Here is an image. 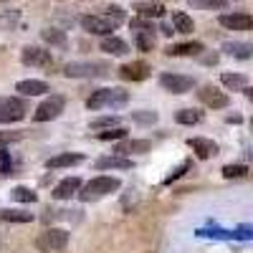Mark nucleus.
Listing matches in <instances>:
<instances>
[{
  "label": "nucleus",
  "instance_id": "nucleus-22",
  "mask_svg": "<svg viewBox=\"0 0 253 253\" xmlns=\"http://www.w3.org/2000/svg\"><path fill=\"white\" fill-rule=\"evenodd\" d=\"M101 51H107L112 56H126L129 53V46H126V41H122L117 36H107L101 41Z\"/></svg>",
  "mask_w": 253,
  "mask_h": 253
},
{
  "label": "nucleus",
  "instance_id": "nucleus-31",
  "mask_svg": "<svg viewBox=\"0 0 253 253\" xmlns=\"http://www.w3.org/2000/svg\"><path fill=\"white\" fill-rule=\"evenodd\" d=\"M193 8H200V10H215V8H223L228 5L230 0H187Z\"/></svg>",
  "mask_w": 253,
  "mask_h": 253
},
{
  "label": "nucleus",
  "instance_id": "nucleus-37",
  "mask_svg": "<svg viewBox=\"0 0 253 253\" xmlns=\"http://www.w3.org/2000/svg\"><path fill=\"white\" fill-rule=\"evenodd\" d=\"M190 165H193V162H190V160H185V162H182V165H180V167H177V170H175V172H172L170 177H167L165 182H167V185H170L172 180H177V177H182V175H185V172L190 170Z\"/></svg>",
  "mask_w": 253,
  "mask_h": 253
},
{
  "label": "nucleus",
  "instance_id": "nucleus-8",
  "mask_svg": "<svg viewBox=\"0 0 253 253\" xmlns=\"http://www.w3.org/2000/svg\"><path fill=\"white\" fill-rule=\"evenodd\" d=\"M36 243L41 251H63L69 246V233L63 228H48Z\"/></svg>",
  "mask_w": 253,
  "mask_h": 253
},
{
  "label": "nucleus",
  "instance_id": "nucleus-24",
  "mask_svg": "<svg viewBox=\"0 0 253 253\" xmlns=\"http://www.w3.org/2000/svg\"><path fill=\"white\" fill-rule=\"evenodd\" d=\"M220 81H223V86L230 89V91H243L248 86V79L243 74H223Z\"/></svg>",
  "mask_w": 253,
  "mask_h": 253
},
{
  "label": "nucleus",
  "instance_id": "nucleus-28",
  "mask_svg": "<svg viewBox=\"0 0 253 253\" xmlns=\"http://www.w3.org/2000/svg\"><path fill=\"white\" fill-rule=\"evenodd\" d=\"M10 198H13V203H36L38 193H33V190H28L23 185H18V187L10 190Z\"/></svg>",
  "mask_w": 253,
  "mask_h": 253
},
{
  "label": "nucleus",
  "instance_id": "nucleus-23",
  "mask_svg": "<svg viewBox=\"0 0 253 253\" xmlns=\"http://www.w3.org/2000/svg\"><path fill=\"white\" fill-rule=\"evenodd\" d=\"M223 51L233 58H251L253 56V46L251 43H238V41H228L223 43Z\"/></svg>",
  "mask_w": 253,
  "mask_h": 253
},
{
  "label": "nucleus",
  "instance_id": "nucleus-15",
  "mask_svg": "<svg viewBox=\"0 0 253 253\" xmlns=\"http://www.w3.org/2000/svg\"><path fill=\"white\" fill-rule=\"evenodd\" d=\"M15 91L20 94H26V96H43L51 91V86L46 81H41V79H26V81H18L15 84Z\"/></svg>",
  "mask_w": 253,
  "mask_h": 253
},
{
  "label": "nucleus",
  "instance_id": "nucleus-18",
  "mask_svg": "<svg viewBox=\"0 0 253 253\" xmlns=\"http://www.w3.org/2000/svg\"><path fill=\"white\" fill-rule=\"evenodd\" d=\"M84 157L81 152H63V155H56V157H51L48 162H46V167L48 170H61V167H74V165H81Z\"/></svg>",
  "mask_w": 253,
  "mask_h": 253
},
{
  "label": "nucleus",
  "instance_id": "nucleus-29",
  "mask_svg": "<svg viewBox=\"0 0 253 253\" xmlns=\"http://www.w3.org/2000/svg\"><path fill=\"white\" fill-rule=\"evenodd\" d=\"M175 122L177 124H198V122H203V112H198V109H180V112H175Z\"/></svg>",
  "mask_w": 253,
  "mask_h": 253
},
{
  "label": "nucleus",
  "instance_id": "nucleus-17",
  "mask_svg": "<svg viewBox=\"0 0 253 253\" xmlns=\"http://www.w3.org/2000/svg\"><path fill=\"white\" fill-rule=\"evenodd\" d=\"M84 185H81V180L79 177H66V180H61L56 187H53V198L56 200H69V198H74L79 190H81Z\"/></svg>",
  "mask_w": 253,
  "mask_h": 253
},
{
  "label": "nucleus",
  "instance_id": "nucleus-35",
  "mask_svg": "<svg viewBox=\"0 0 253 253\" xmlns=\"http://www.w3.org/2000/svg\"><path fill=\"white\" fill-rule=\"evenodd\" d=\"M132 119H134L137 124H155V122H157V112H134Z\"/></svg>",
  "mask_w": 253,
  "mask_h": 253
},
{
  "label": "nucleus",
  "instance_id": "nucleus-34",
  "mask_svg": "<svg viewBox=\"0 0 253 253\" xmlns=\"http://www.w3.org/2000/svg\"><path fill=\"white\" fill-rule=\"evenodd\" d=\"M119 122H122L119 117H101L91 122V129H114V126H122Z\"/></svg>",
  "mask_w": 253,
  "mask_h": 253
},
{
  "label": "nucleus",
  "instance_id": "nucleus-32",
  "mask_svg": "<svg viewBox=\"0 0 253 253\" xmlns=\"http://www.w3.org/2000/svg\"><path fill=\"white\" fill-rule=\"evenodd\" d=\"M99 139H107V142H122L126 137V129L124 126H114V129H107V132H96Z\"/></svg>",
  "mask_w": 253,
  "mask_h": 253
},
{
  "label": "nucleus",
  "instance_id": "nucleus-9",
  "mask_svg": "<svg viewBox=\"0 0 253 253\" xmlns=\"http://www.w3.org/2000/svg\"><path fill=\"white\" fill-rule=\"evenodd\" d=\"M23 63H26V66H36V69H51L53 66V56L46 48L26 46L23 48Z\"/></svg>",
  "mask_w": 253,
  "mask_h": 253
},
{
  "label": "nucleus",
  "instance_id": "nucleus-20",
  "mask_svg": "<svg viewBox=\"0 0 253 253\" xmlns=\"http://www.w3.org/2000/svg\"><path fill=\"white\" fill-rule=\"evenodd\" d=\"M132 167H134V162L126 160V157H122V155L96 160V170H132Z\"/></svg>",
  "mask_w": 253,
  "mask_h": 253
},
{
  "label": "nucleus",
  "instance_id": "nucleus-2",
  "mask_svg": "<svg viewBox=\"0 0 253 253\" xmlns=\"http://www.w3.org/2000/svg\"><path fill=\"white\" fill-rule=\"evenodd\" d=\"M119 187H122L119 177H112V175H99V177L89 180L86 185H84V187L79 190V198H81L84 203H91V200H96V198H104V195L117 193Z\"/></svg>",
  "mask_w": 253,
  "mask_h": 253
},
{
  "label": "nucleus",
  "instance_id": "nucleus-39",
  "mask_svg": "<svg viewBox=\"0 0 253 253\" xmlns=\"http://www.w3.org/2000/svg\"><path fill=\"white\" fill-rule=\"evenodd\" d=\"M10 157H8V152L5 150H0V170H3V175H8L10 172Z\"/></svg>",
  "mask_w": 253,
  "mask_h": 253
},
{
  "label": "nucleus",
  "instance_id": "nucleus-25",
  "mask_svg": "<svg viewBox=\"0 0 253 253\" xmlns=\"http://www.w3.org/2000/svg\"><path fill=\"white\" fill-rule=\"evenodd\" d=\"M33 213L26 210H0V223H31Z\"/></svg>",
  "mask_w": 253,
  "mask_h": 253
},
{
  "label": "nucleus",
  "instance_id": "nucleus-3",
  "mask_svg": "<svg viewBox=\"0 0 253 253\" xmlns=\"http://www.w3.org/2000/svg\"><path fill=\"white\" fill-rule=\"evenodd\" d=\"M129 101V94L124 89H96L89 99H86V107L89 109H107V107H124Z\"/></svg>",
  "mask_w": 253,
  "mask_h": 253
},
{
  "label": "nucleus",
  "instance_id": "nucleus-19",
  "mask_svg": "<svg viewBox=\"0 0 253 253\" xmlns=\"http://www.w3.org/2000/svg\"><path fill=\"white\" fill-rule=\"evenodd\" d=\"M150 147H152V142H147V139H129V142H119L117 147H114V152L117 155H142V152H150Z\"/></svg>",
  "mask_w": 253,
  "mask_h": 253
},
{
  "label": "nucleus",
  "instance_id": "nucleus-5",
  "mask_svg": "<svg viewBox=\"0 0 253 253\" xmlns=\"http://www.w3.org/2000/svg\"><path fill=\"white\" fill-rule=\"evenodd\" d=\"M28 107L23 99L15 96H0V124H10V122H20L26 117Z\"/></svg>",
  "mask_w": 253,
  "mask_h": 253
},
{
  "label": "nucleus",
  "instance_id": "nucleus-41",
  "mask_svg": "<svg viewBox=\"0 0 253 253\" xmlns=\"http://www.w3.org/2000/svg\"><path fill=\"white\" fill-rule=\"evenodd\" d=\"M203 61H205V63H215V61H218V56H215V53H213V56H205Z\"/></svg>",
  "mask_w": 253,
  "mask_h": 253
},
{
  "label": "nucleus",
  "instance_id": "nucleus-26",
  "mask_svg": "<svg viewBox=\"0 0 253 253\" xmlns=\"http://www.w3.org/2000/svg\"><path fill=\"white\" fill-rule=\"evenodd\" d=\"M101 15L107 18L109 23L114 26V28H119V26L124 23V20H126V10H124L122 5H107V8H104V13H101Z\"/></svg>",
  "mask_w": 253,
  "mask_h": 253
},
{
  "label": "nucleus",
  "instance_id": "nucleus-38",
  "mask_svg": "<svg viewBox=\"0 0 253 253\" xmlns=\"http://www.w3.org/2000/svg\"><path fill=\"white\" fill-rule=\"evenodd\" d=\"M20 137H23V132H0V147L10 144V142H18Z\"/></svg>",
  "mask_w": 253,
  "mask_h": 253
},
{
  "label": "nucleus",
  "instance_id": "nucleus-43",
  "mask_svg": "<svg viewBox=\"0 0 253 253\" xmlns=\"http://www.w3.org/2000/svg\"><path fill=\"white\" fill-rule=\"evenodd\" d=\"M157 3H160V0H157Z\"/></svg>",
  "mask_w": 253,
  "mask_h": 253
},
{
  "label": "nucleus",
  "instance_id": "nucleus-1",
  "mask_svg": "<svg viewBox=\"0 0 253 253\" xmlns=\"http://www.w3.org/2000/svg\"><path fill=\"white\" fill-rule=\"evenodd\" d=\"M112 71H114L112 63L107 61H74L63 66V74L69 79H104Z\"/></svg>",
  "mask_w": 253,
  "mask_h": 253
},
{
  "label": "nucleus",
  "instance_id": "nucleus-27",
  "mask_svg": "<svg viewBox=\"0 0 253 253\" xmlns=\"http://www.w3.org/2000/svg\"><path fill=\"white\" fill-rule=\"evenodd\" d=\"M172 26H175L177 33H185V36L195 31V23H193V18H190L187 13H175L172 15Z\"/></svg>",
  "mask_w": 253,
  "mask_h": 253
},
{
  "label": "nucleus",
  "instance_id": "nucleus-6",
  "mask_svg": "<svg viewBox=\"0 0 253 253\" xmlns=\"http://www.w3.org/2000/svg\"><path fill=\"white\" fill-rule=\"evenodd\" d=\"M160 84H162V89L170 91V94H187V91L195 89V79L182 76V74H162Z\"/></svg>",
  "mask_w": 253,
  "mask_h": 253
},
{
  "label": "nucleus",
  "instance_id": "nucleus-11",
  "mask_svg": "<svg viewBox=\"0 0 253 253\" xmlns=\"http://www.w3.org/2000/svg\"><path fill=\"white\" fill-rule=\"evenodd\" d=\"M198 99L205 104V107H210V109H225L228 107V96H225V91H218V86H213V84H208V86H203L200 91H198Z\"/></svg>",
  "mask_w": 253,
  "mask_h": 253
},
{
  "label": "nucleus",
  "instance_id": "nucleus-21",
  "mask_svg": "<svg viewBox=\"0 0 253 253\" xmlns=\"http://www.w3.org/2000/svg\"><path fill=\"white\" fill-rule=\"evenodd\" d=\"M200 51H205V46L200 43V41H187V43L170 46L165 53H167V56H198Z\"/></svg>",
  "mask_w": 253,
  "mask_h": 253
},
{
  "label": "nucleus",
  "instance_id": "nucleus-30",
  "mask_svg": "<svg viewBox=\"0 0 253 253\" xmlns=\"http://www.w3.org/2000/svg\"><path fill=\"white\" fill-rule=\"evenodd\" d=\"M41 36H43V41H48V43L53 46H66V33L63 31H56V28H46V31H41Z\"/></svg>",
  "mask_w": 253,
  "mask_h": 253
},
{
  "label": "nucleus",
  "instance_id": "nucleus-14",
  "mask_svg": "<svg viewBox=\"0 0 253 253\" xmlns=\"http://www.w3.org/2000/svg\"><path fill=\"white\" fill-rule=\"evenodd\" d=\"M187 144L195 150V155L200 160H210V157H215L218 155V144L213 139H205V137H190Z\"/></svg>",
  "mask_w": 253,
  "mask_h": 253
},
{
  "label": "nucleus",
  "instance_id": "nucleus-4",
  "mask_svg": "<svg viewBox=\"0 0 253 253\" xmlns=\"http://www.w3.org/2000/svg\"><path fill=\"white\" fill-rule=\"evenodd\" d=\"M129 28H132V36H134V46L137 51H152L155 43H157V33H155V26L144 18H132L129 20Z\"/></svg>",
  "mask_w": 253,
  "mask_h": 253
},
{
  "label": "nucleus",
  "instance_id": "nucleus-12",
  "mask_svg": "<svg viewBox=\"0 0 253 253\" xmlns=\"http://www.w3.org/2000/svg\"><path fill=\"white\" fill-rule=\"evenodd\" d=\"M218 23L228 31H253V15L251 13H225L218 18Z\"/></svg>",
  "mask_w": 253,
  "mask_h": 253
},
{
  "label": "nucleus",
  "instance_id": "nucleus-36",
  "mask_svg": "<svg viewBox=\"0 0 253 253\" xmlns=\"http://www.w3.org/2000/svg\"><path fill=\"white\" fill-rule=\"evenodd\" d=\"M233 233H236V241H253V225H238Z\"/></svg>",
  "mask_w": 253,
  "mask_h": 253
},
{
  "label": "nucleus",
  "instance_id": "nucleus-10",
  "mask_svg": "<svg viewBox=\"0 0 253 253\" xmlns=\"http://www.w3.org/2000/svg\"><path fill=\"white\" fill-rule=\"evenodd\" d=\"M81 28L86 31V33H91V36H104V38L112 36V31H117L101 13L99 15H84L81 18Z\"/></svg>",
  "mask_w": 253,
  "mask_h": 253
},
{
  "label": "nucleus",
  "instance_id": "nucleus-33",
  "mask_svg": "<svg viewBox=\"0 0 253 253\" xmlns=\"http://www.w3.org/2000/svg\"><path fill=\"white\" fill-rule=\"evenodd\" d=\"M248 167L246 165H225L223 167V177L225 180H236V177H246Z\"/></svg>",
  "mask_w": 253,
  "mask_h": 253
},
{
  "label": "nucleus",
  "instance_id": "nucleus-40",
  "mask_svg": "<svg viewBox=\"0 0 253 253\" xmlns=\"http://www.w3.org/2000/svg\"><path fill=\"white\" fill-rule=\"evenodd\" d=\"M243 94H246V96L253 101V86H246V89H243Z\"/></svg>",
  "mask_w": 253,
  "mask_h": 253
},
{
  "label": "nucleus",
  "instance_id": "nucleus-16",
  "mask_svg": "<svg viewBox=\"0 0 253 253\" xmlns=\"http://www.w3.org/2000/svg\"><path fill=\"white\" fill-rule=\"evenodd\" d=\"M134 13L144 20H152L165 15V5L157 3V0H139V3H134Z\"/></svg>",
  "mask_w": 253,
  "mask_h": 253
},
{
  "label": "nucleus",
  "instance_id": "nucleus-7",
  "mask_svg": "<svg viewBox=\"0 0 253 253\" xmlns=\"http://www.w3.org/2000/svg\"><path fill=\"white\" fill-rule=\"evenodd\" d=\"M63 107H66V99L53 94L43 104H38V109L33 112V122H51V119H56L63 112Z\"/></svg>",
  "mask_w": 253,
  "mask_h": 253
},
{
  "label": "nucleus",
  "instance_id": "nucleus-13",
  "mask_svg": "<svg viewBox=\"0 0 253 253\" xmlns=\"http://www.w3.org/2000/svg\"><path fill=\"white\" fill-rule=\"evenodd\" d=\"M150 74H152V69L147 61H129L119 69V76L126 81H144V79H150Z\"/></svg>",
  "mask_w": 253,
  "mask_h": 253
},
{
  "label": "nucleus",
  "instance_id": "nucleus-42",
  "mask_svg": "<svg viewBox=\"0 0 253 253\" xmlns=\"http://www.w3.org/2000/svg\"><path fill=\"white\" fill-rule=\"evenodd\" d=\"M251 129H253V119H251Z\"/></svg>",
  "mask_w": 253,
  "mask_h": 253
}]
</instances>
